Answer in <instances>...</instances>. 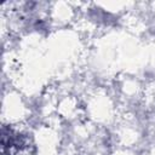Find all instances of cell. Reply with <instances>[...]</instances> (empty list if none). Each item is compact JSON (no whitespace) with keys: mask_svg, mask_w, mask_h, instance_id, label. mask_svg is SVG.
Returning <instances> with one entry per match:
<instances>
[{"mask_svg":"<svg viewBox=\"0 0 155 155\" xmlns=\"http://www.w3.org/2000/svg\"><path fill=\"white\" fill-rule=\"evenodd\" d=\"M21 137L18 134H13L11 131L6 134L5 131L2 133V155H12L21 148Z\"/></svg>","mask_w":155,"mask_h":155,"instance_id":"cell-1","label":"cell"}]
</instances>
